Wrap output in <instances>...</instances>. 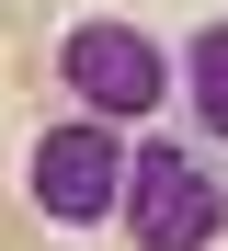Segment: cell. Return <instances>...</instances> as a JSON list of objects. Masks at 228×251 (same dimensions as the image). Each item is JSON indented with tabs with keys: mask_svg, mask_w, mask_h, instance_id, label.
<instances>
[{
	"mask_svg": "<svg viewBox=\"0 0 228 251\" xmlns=\"http://www.w3.org/2000/svg\"><path fill=\"white\" fill-rule=\"evenodd\" d=\"M57 80H69V103H80L91 126H137V114L171 103V57H160V34L126 23V12L69 23V34H57Z\"/></svg>",
	"mask_w": 228,
	"mask_h": 251,
	"instance_id": "6da1fadb",
	"label": "cell"
},
{
	"mask_svg": "<svg viewBox=\"0 0 228 251\" xmlns=\"http://www.w3.org/2000/svg\"><path fill=\"white\" fill-rule=\"evenodd\" d=\"M34 217H57V228H103L114 205H126V149H114V126H91V114H69V126H46L34 137Z\"/></svg>",
	"mask_w": 228,
	"mask_h": 251,
	"instance_id": "3957f363",
	"label": "cell"
},
{
	"mask_svg": "<svg viewBox=\"0 0 228 251\" xmlns=\"http://www.w3.org/2000/svg\"><path fill=\"white\" fill-rule=\"evenodd\" d=\"M182 103H194L205 137H228V23H205L194 46H182Z\"/></svg>",
	"mask_w": 228,
	"mask_h": 251,
	"instance_id": "277c9868",
	"label": "cell"
},
{
	"mask_svg": "<svg viewBox=\"0 0 228 251\" xmlns=\"http://www.w3.org/2000/svg\"><path fill=\"white\" fill-rule=\"evenodd\" d=\"M114 217L137 228V251H205V240L228 228V172L194 160V149H137Z\"/></svg>",
	"mask_w": 228,
	"mask_h": 251,
	"instance_id": "7a4b0ae2",
	"label": "cell"
},
{
	"mask_svg": "<svg viewBox=\"0 0 228 251\" xmlns=\"http://www.w3.org/2000/svg\"><path fill=\"white\" fill-rule=\"evenodd\" d=\"M0 251H34V217H12V205H0Z\"/></svg>",
	"mask_w": 228,
	"mask_h": 251,
	"instance_id": "5b68a950",
	"label": "cell"
}]
</instances>
